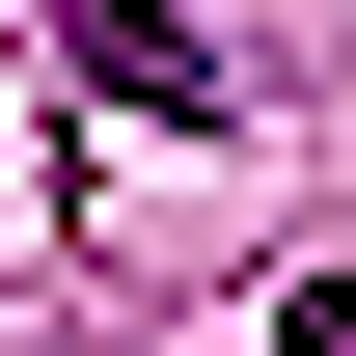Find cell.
<instances>
[{"label":"cell","instance_id":"1","mask_svg":"<svg viewBox=\"0 0 356 356\" xmlns=\"http://www.w3.org/2000/svg\"><path fill=\"white\" fill-rule=\"evenodd\" d=\"M55 55H83V83H110V110H220V55H192V28H165V0H55Z\"/></svg>","mask_w":356,"mask_h":356}]
</instances>
